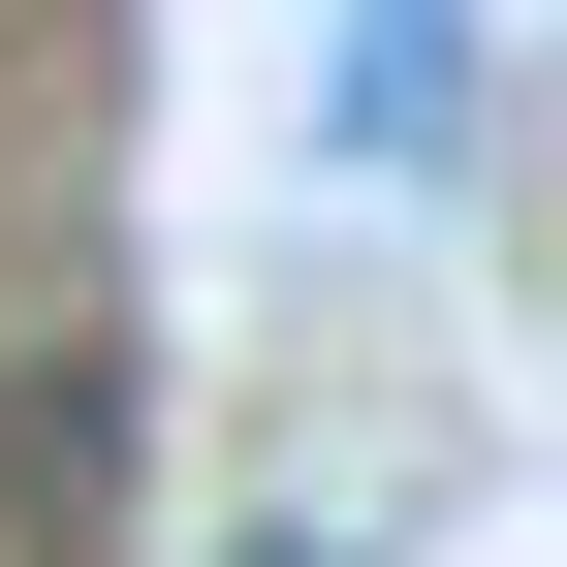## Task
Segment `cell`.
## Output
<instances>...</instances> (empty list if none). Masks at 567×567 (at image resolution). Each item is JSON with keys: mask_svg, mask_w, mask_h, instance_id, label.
<instances>
[{"mask_svg": "<svg viewBox=\"0 0 567 567\" xmlns=\"http://www.w3.org/2000/svg\"><path fill=\"white\" fill-rule=\"evenodd\" d=\"M95 473H126V347H63V379L0 410V505H95Z\"/></svg>", "mask_w": 567, "mask_h": 567, "instance_id": "6da1fadb", "label": "cell"}]
</instances>
